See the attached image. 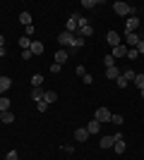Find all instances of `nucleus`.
<instances>
[{
	"label": "nucleus",
	"instance_id": "1",
	"mask_svg": "<svg viewBox=\"0 0 144 160\" xmlns=\"http://www.w3.org/2000/svg\"><path fill=\"white\" fill-rule=\"evenodd\" d=\"M113 10H115V14H120V17H137V7L127 5V2H123V0L113 2Z\"/></svg>",
	"mask_w": 144,
	"mask_h": 160
},
{
	"label": "nucleus",
	"instance_id": "2",
	"mask_svg": "<svg viewBox=\"0 0 144 160\" xmlns=\"http://www.w3.org/2000/svg\"><path fill=\"white\" fill-rule=\"evenodd\" d=\"M65 31H67V33H72V36H75V33L79 31V14H72V17H70V19L65 22Z\"/></svg>",
	"mask_w": 144,
	"mask_h": 160
},
{
	"label": "nucleus",
	"instance_id": "3",
	"mask_svg": "<svg viewBox=\"0 0 144 160\" xmlns=\"http://www.w3.org/2000/svg\"><path fill=\"white\" fill-rule=\"evenodd\" d=\"M77 36H82V38L94 36V27H89V22L84 19V17H79V31H77Z\"/></svg>",
	"mask_w": 144,
	"mask_h": 160
},
{
	"label": "nucleus",
	"instance_id": "4",
	"mask_svg": "<svg viewBox=\"0 0 144 160\" xmlns=\"http://www.w3.org/2000/svg\"><path fill=\"white\" fill-rule=\"evenodd\" d=\"M110 117H113V115H110V110L108 108H96V112H94V120L96 122H110Z\"/></svg>",
	"mask_w": 144,
	"mask_h": 160
},
{
	"label": "nucleus",
	"instance_id": "5",
	"mask_svg": "<svg viewBox=\"0 0 144 160\" xmlns=\"http://www.w3.org/2000/svg\"><path fill=\"white\" fill-rule=\"evenodd\" d=\"M123 139V134L118 132V134H113V136H103L101 141H99V146L101 148H110V146H115V141H120Z\"/></svg>",
	"mask_w": 144,
	"mask_h": 160
},
{
	"label": "nucleus",
	"instance_id": "6",
	"mask_svg": "<svg viewBox=\"0 0 144 160\" xmlns=\"http://www.w3.org/2000/svg\"><path fill=\"white\" fill-rule=\"evenodd\" d=\"M137 29H139V17H127L125 33H137Z\"/></svg>",
	"mask_w": 144,
	"mask_h": 160
},
{
	"label": "nucleus",
	"instance_id": "7",
	"mask_svg": "<svg viewBox=\"0 0 144 160\" xmlns=\"http://www.w3.org/2000/svg\"><path fill=\"white\" fill-rule=\"evenodd\" d=\"M72 41H75V36H72V33H67V31H62L60 36H58V43H60V46H65V48L72 46Z\"/></svg>",
	"mask_w": 144,
	"mask_h": 160
},
{
	"label": "nucleus",
	"instance_id": "8",
	"mask_svg": "<svg viewBox=\"0 0 144 160\" xmlns=\"http://www.w3.org/2000/svg\"><path fill=\"white\" fill-rule=\"evenodd\" d=\"M110 55H113V58H127V46H123V43H120V46H115V48H110Z\"/></svg>",
	"mask_w": 144,
	"mask_h": 160
},
{
	"label": "nucleus",
	"instance_id": "9",
	"mask_svg": "<svg viewBox=\"0 0 144 160\" xmlns=\"http://www.w3.org/2000/svg\"><path fill=\"white\" fill-rule=\"evenodd\" d=\"M106 41H108L110 48L120 46V33H118V31H108V33H106Z\"/></svg>",
	"mask_w": 144,
	"mask_h": 160
},
{
	"label": "nucleus",
	"instance_id": "10",
	"mask_svg": "<svg viewBox=\"0 0 144 160\" xmlns=\"http://www.w3.org/2000/svg\"><path fill=\"white\" fill-rule=\"evenodd\" d=\"M89 136H91V134L87 132V127L75 129V141H89Z\"/></svg>",
	"mask_w": 144,
	"mask_h": 160
},
{
	"label": "nucleus",
	"instance_id": "11",
	"mask_svg": "<svg viewBox=\"0 0 144 160\" xmlns=\"http://www.w3.org/2000/svg\"><path fill=\"white\" fill-rule=\"evenodd\" d=\"M120 69H118V67H108V69H106V79H110V81H118V77H120Z\"/></svg>",
	"mask_w": 144,
	"mask_h": 160
},
{
	"label": "nucleus",
	"instance_id": "12",
	"mask_svg": "<svg viewBox=\"0 0 144 160\" xmlns=\"http://www.w3.org/2000/svg\"><path fill=\"white\" fill-rule=\"evenodd\" d=\"M29 50H31V55H43V43L41 41H31V48H29Z\"/></svg>",
	"mask_w": 144,
	"mask_h": 160
},
{
	"label": "nucleus",
	"instance_id": "13",
	"mask_svg": "<svg viewBox=\"0 0 144 160\" xmlns=\"http://www.w3.org/2000/svg\"><path fill=\"white\" fill-rule=\"evenodd\" d=\"M10 86H12V79H10V77H0V96L5 93Z\"/></svg>",
	"mask_w": 144,
	"mask_h": 160
},
{
	"label": "nucleus",
	"instance_id": "14",
	"mask_svg": "<svg viewBox=\"0 0 144 160\" xmlns=\"http://www.w3.org/2000/svg\"><path fill=\"white\" fill-rule=\"evenodd\" d=\"M125 38H127V46H130V48H137V43L142 41L137 33H125Z\"/></svg>",
	"mask_w": 144,
	"mask_h": 160
},
{
	"label": "nucleus",
	"instance_id": "15",
	"mask_svg": "<svg viewBox=\"0 0 144 160\" xmlns=\"http://www.w3.org/2000/svg\"><path fill=\"white\" fill-rule=\"evenodd\" d=\"M87 132H89V134H99V132H101V122L91 120L89 124H87Z\"/></svg>",
	"mask_w": 144,
	"mask_h": 160
},
{
	"label": "nucleus",
	"instance_id": "16",
	"mask_svg": "<svg viewBox=\"0 0 144 160\" xmlns=\"http://www.w3.org/2000/svg\"><path fill=\"white\" fill-rule=\"evenodd\" d=\"M67 58H70V53H67V50H58V53H55V62H58V65L67 62Z\"/></svg>",
	"mask_w": 144,
	"mask_h": 160
},
{
	"label": "nucleus",
	"instance_id": "17",
	"mask_svg": "<svg viewBox=\"0 0 144 160\" xmlns=\"http://www.w3.org/2000/svg\"><path fill=\"white\" fill-rule=\"evenodd\" d=\"M19 22L24 24V27H31V24H34V19H31L29 12H19Z\"/></svg>",
	"mask_w": 144,
	"mask_h": 160
},
{
	"label": "nucleus",
	"instance_id": "18",
	"mask_svg": "<svg viewBox=\"0 0 144 160\" xmlns=\"http://www.w3.org/2000/svg\"><path fill=\"white\" fill-rule=\"evenodd\" d=\"M17 43H19V48H22V50H29V48H31V38H29V36H22V38L17 41Z\"/></svg>",
	"mask_w": 144,
	"mask_h": 160
},
{
	"label": "nucleus",
	"instance_id": "19",
	"mask_svg": "<svg viewBox=\"0 0 144 160\" xmlns=\"http://www.w3.org/2000/svg\"><path fill=\"white\" fill-rule=\"evenodd\" d=\"M43 88H31V98H34V103H39V100H43Z\"/></svg>",
	"mask_w": 144,
	"mask_h": 160
},
{
	"label": "nucleus",
	"instance_id": "20",
	"mask_svg": "<svg viewBox=\"0 0 144 160\" xmlns=\"http://www.w3.org/2000/svg\"><path fill=\"white\" fill-rule=\"evenodd\" d=\"M10 103H12L10 98H5V96H0V112H7V110H10Z\"/></svg>",
	"mask_w": 144,
	"mask_h": 160
},
{
	"label": "nucleus",
	"instance_id": "21",
	"mask_svg": "<svg viewBox=\"0 0 144 160\" xmlns=\"http://www.w3.org/2000/svg\"><path fill=\"white\" fill-rule=\"evenodd\" d=\"M31 84H34V88H41V84H43V74L36 72L34 77H31Z\"/></svg>",
	"mask_w": 144,
	"mask_h": 160
},
{
	"label": "nucleus",
	"instance_id": "22",
	"mask_svg": "<svg viewBox=\"0 0 144 160\" xmlns=\"http://www.w3.org/2000/svg\"><path fill=\"white\" fill-rule=\"evenodd\" d=\"M43 100H46V103H55V100H58V93H55V91H46V93H43Z\"/></svg>",
	"mask_w": 144,
	"mask_h": 160
},
{
	"label": "nucleus",
	"instance_id": "23",
	"mask_svg": "<svg viewBox=\"0 0 144 160\" xmlns=\"http://www.w3.org/2000/svg\"><path fill=\"white\" fill-rule=\"evenodd\" d=\"M115 86H118V88H127V86H130V81L125 79L123 74H120V77H118V81H115Z\"/></svg>",
	"mask_w": 144,
	"mask_h": 160
},
{
	"label": "nucleus",
	"instance_id": "24",
	"mask_svg": "<svg viewBox=\"0 0 144 160\" xmlns=\"http://www.w3.org/2000/svg\"><path fill=\"white\" fill-rule=\"evenodd\" d=\"M113 151H115L118 155H120V153H125V141H123V139H120V141H115V146H113Z\"/></svg>",
	"mask_w": 144,
	"mask_h": 160
},
{
	"label": "nucleus",
	"instance_id": "25",
	"mask_svg": "<svg viewBox=\"0 0 144 160\" xmlns=\"http://www.w3.org/2000/svg\"><path fill=\"white\" fill-rule=\"evenodd\" d=\"M0 122H5V124H10V122H14V115L7 110V112H3V117H0Z\"/></svg>",
	"mask_w": 144,
	"mask_h": 160
},
{
	"label": "nucleus",
	"instance_id": "26",
	"mask_svg": "<svg viewBox=\"0 0 144 160\" xmlns=\"http://www.w3.org/2000/svg\"><path fill=\"white\" fill-rule=\"evenodd\" d=\"M132 84H135V86H137L139 91H142V88H144V74H137V77H135V81H132Z\"/></svg>",
	"mask_w": 144,
	"mask_h": 160
},
{
	"label": "nucleus",
	"instance_id": "27",
	"mask_svg": "<svg viewBox=\"0 0 144 160\" xmlns=\"http://www.w3.org/2000/svg\"><path fill=\"white\" fill-rule=\"evenodd\" d=\"M103 65H106V69H108V67H115V58H113V55H106V58H103Z\"/></svg>",
	"mask_w": 144,
	"mask_h": 160
},
{
	"label": "nucleus",
	"instance_id": "28",
	"mask_svg": "<svg viewBox=\"0 0 144 160\" xmlns=\"http://www.w3.org/2000/svg\"><path fill=\"white\" fill-rule=\"evenodd\" d=\"M127 58H130V60H137V58H139L137 48H127Z\"/></svg>",
	"mask_w": 144,
	"mask_h": 160
},
{
	"label": "nucleus",
	"instance_id": "29",
	"mask_svg": "<svg viewBox=\"0 0 144 160\" xmlns=\"http://www.w3.org/2000/svg\"><path fill=\"white\" fill-rule=\"evenodd\" d=\"M36 110H39V112H46V110H48V103H46V100H39V103H36Z\"/></svg>",
	"mask_w": 144,
	"mask_h": 160
},
{
	"label": "nucleus",
	"instance_id": "30",
	"mask_svg": "<svg viewBox=\"0 0 144 160\" xmlns=\"http://www.w3.org/2000/svg\"><path fill=\"white\" fill-rule=\"evenodd\" d=\"M48 69H51L53 74H58V72L62 69V65H58V62H51V65H48Z\"/></svg>",
	"mask_w": 144,
	"mask_h": 160
},
{
	"label": "nucleus",
	"instance_id": "31",
	"mask_svg": "<svg viewBox=\"0 0 144 160\" xmlns=\"http://www.w3.org/2000/svg\"><path fill=\"white\" fill-rule=\"evenodd\" d=\"M123 77H125L127 81H135V77H137V74L132 72V69H125V72H123Z\"/></svg>",
	"mask_w": 144,
	"mask_h": 160
},
{
	"label": "nucleus",
	"instance_id": "32",
	"mask_svg": "<svg viewBox=\"0 0 144 160\" xmlns=\"http://www.w3.org/2000/svg\"><path fill=\"white\" fill-rule=\"evenodd\" d=\"M110 122H113V124H123V115H113V117H110Z\"/></svg>",
	"mask_w": 144,
	"mask_h": 160
},
{
	"label": "nucleus",
	"instance_id": "33",
	"mask_svg": "<svg viewBox=\"0 0 144 160\" xmlns=\"http://www.w3.org/2000/svg\"><path fill=\"white\" fill-rule=\"evenodd\" d=\"M75 72H77V77H84V74H87V67H84V65H77Z\"/></svg>",
	"mask_w": 144,
	"mask_h": 160
},
{
	"label": "nucleus",
	"instance_id": "34",
	"mask_svg": "<svg viewBox=\"0 0 144 160\" xmlns=\"http://www.w3.org/2000/svg\"><path fill=\"white\" fill-rule=\"evenodd\" d=\"M94 5H96V0H82V7H87V10H91Z\"/></svg>",
	"mask_w": 144,
	"mask_h": 160
},
{
	"label": "nucleus",
	"instance_id": "35",
	"mask_svg": "<svg viewBox=\"0 0 144 160\" xmlns=\"http://www.w3.org/2000/svg\"><path fill=\"white\" fill-rule=\"evenodd\" d=\"M5 160H19V155H17V151H10V153L5 155Z\"/></svg>",
	"mask_w": 144,
	"mask_h": 160
},
{
	"label": "nucleus",
	"instance_id": "36",
	"mask_svg": "<svg viewBox=\"0 0 144 160\" xmlns=\"http://www.w3.org/2000/svg\"><path fill=\"white\" fill-rule=\"evenodd\" d=\"M82 81H84V84H94V77H91V74H84Z\"/></svg>",
	"mask_w": 144,
	"mask_h": 160
},
{
	"label": "nucleus",
	"instance_id": "37",
	"mask_svg": "<svg viewBox=\"0 0 144 160\" xmlns=\"http://www.w3.org/2000/svg\"><path fill=\"white\" fill-rule=\"evenodd\" d=\"M22 60H31V50H22Z\"/></svg>",
	"mask_w": 144,
	"mask_h": 160
},
{
	"label": "nucleus",
	"instance_id": "38",
	"mask_svg": "<svg viewBox=\"0 0 144 160\" xmlns=\"http://www.w3.org/2000/svg\"><path fill=\"white\" fill-rule=\"evenodd\" d=\"M137 53H139V55H144V38L137 43Z\"/></svg>",
	"mask_w": 144,
	"mask_h": 160
},
{
	"label": "nucleus",
	"instance_id": "39",
	"mask_svg": "<svg viewBox=\"0 0 144 160\" xmlns=\"http://www.w3.org/2000/svg\"><path fill=\"white\" fill-rule=\"evenodd\" d=\"M27 29V33H24V36H29V38H31V33H34V24H31V27H24Z\"/></svg>",
	"mask_w": 144,
	"mask_h": 160
},
{
	"label": "nucleus",
	"instance_id": "40",
	"mask_svg": "<svg viewBox=\"0 0 144 160\" xmlns=\"http://www.w3.org/2000/svg\"><path fill=\"white\" fill-rule=\"evenodd\" d=\"M0 48H5V36L0 33Z\"/></svg>",
	"mask_w": 144,
	"mask_h": 160
},
{
	"label": "nucleus",
	"instance_id": "41",
	"mask_svg": "<svg viewBox=\"0 0 144 160\" xmlns=\"http://www.w3.org/2000/svg\"><path fill=\"white\" fill-rule=\"evenodd\" d=\"M5 55H7V50H5V48H0V58H5Z\"/></svg>",
	"mask_w": 144,
	"mask_h": 160
},
{
	"label": "nucleus",
	"instance_id": "42",
	"mask_svg": "<svg viewBox=\"0 0 144 160\" xmlns=\"http://www.w3.org/2000/svg\"><path fill=\"white\" fill-rule=\"evenodd\" d=\"M139 93H142V98H144V88H142V91H139Z\"/></svg>",
	"mask_w": 144,
	"mask_h": 160
},
{
	"label": "nucleus",
	"instance_id": "43",
	"mask_svg": "<svg viewBox=\"0 0 144 160\" xmlns=\"http://www.w3.org/2000/svg\"><path fill=\"white\" fill-rule=\"evenodd\" d=\"M0 117H3V112H0Z\"/></svg>",
	"mask_w": 144,
	"mask_h": 160
},
{
	"label": "nucleus",
	"instance_id": "44",
	"mask_svg": "<svg viewBox=\"0 0 144 160\" xmlns=\"http://www.w3.org/2000/svg\"><path fill=\"white\" fill-rule=\"evenodd\" d=\"M142 17H144V14H142Z\"/></svg>",
	"mask_w": 144,
	"mask_h": 160
}]
</instances>
